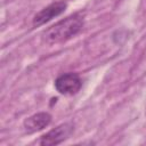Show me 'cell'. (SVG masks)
Here are the masks:
<instances>
[{
  "label": "cell",
  "instance_id": "6da1fadb",
  "mask_svg": "<svg viewBox=\"0 0 146 146\" xmlns=\"http://www.w3.org/2000/svg\"><path fill=\"white\" fill-rule=\"evenodd\" d=\"M83 23L81 14H73L47 29L42 34V40L48 44L63 43L75 36L82 30Z\"/></svg>",
  "mask_w": 146,
  "mask_h": 146
},
{
  "label": "cell",
  "instance_id": "7a4b0ae2",
  "mask_svg": "<svg viewBox=\"0 0 146 146\" xmlns=\"http://www.w3.org/2000/svg\"><path fill=\"white\" fill-rule=\"evenodd\" d=\"M82 86V80L76 73H65L55 80V88L62 95H74Z\"/></svg>",
  "mask_w": 146,
  "mask_h": 146
},
{
  "label": "cell",
  "instance_id": "3957f363",
  "mask_svg": "<svg viewBox=\"0 0 146 146\" xmlns=\"http://www.w3.org/2000/svg\"><path fill=\"white\" fill-rule=\"evenodd\" d=\"M73 131V125L71 123H64L55 129L48 131L43 136H41L39 144L42 146H51V145H58L63 143L65 139L70 137V135Z\"/></svg>",
  "mask_w": 146,
  "mask_h": 146
},
{
  "label": "cell",
  "instance_id": "277c9868",
  "mask_svg": "<svg viewBox=\"0 0 146 146\" xmlns=\"http://www.w3.org/2000/svg\"><path fill=\"white\" fill-rule=\"evenodd\" d=\"M66 7H67V3L64 1H57V2H54V3L44 7L43 9H41L39 13H36L34 15L33 21H32L33 26L36 27V26H41V25L48 23L52 18L63 14L65 11Z\"/></svg>",
  "mask_w": 146,
  "mask_h": 146
},
{
  "label": "cell",
  "instance_id": "5b68a950",
  "mask_svg": "<svg viewBox=\"0 0 146 146\" xmlns=\"http://www.w3.org/2000/svg\"><path fill=\"white\" fill-rule=\"evenodd\" d=\"M50 122H51V115L47 112H40L25 119L23 125L27 133H33L48 127Z\"/></svg>",
  "mask_w": 146,
  "mask_h": 146
}]
</instances>
